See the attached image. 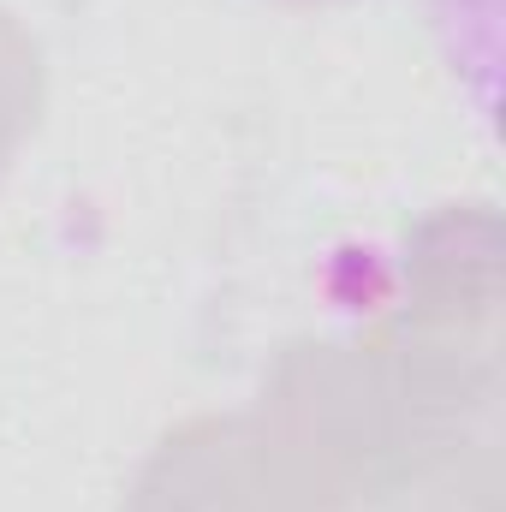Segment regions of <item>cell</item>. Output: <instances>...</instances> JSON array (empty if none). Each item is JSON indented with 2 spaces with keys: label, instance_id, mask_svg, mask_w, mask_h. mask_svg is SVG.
<instances>
[{
  "label": "cell",
  "instance_id": "obj_1",
  "mask_svg": "<svg viewBox=\"0 0 506 512\" xmlns=\"http://www.w3.org/2000/svg\"><path fill=\"white\" fill-rule=\"evenodd\" d=\"M120 512H364L352 483L268 405L197 411L137 465Z\"/></svg>",
  "mask_w": 506,
  "mask_h": 512
},
{
  "label": "cell",
  "instance_id": "obj_2",
  "mask_svg": "<svg viewBox=\"0 0 506 512\" xmlns=\"http://www.w3.org/2000/svg\"><path fill=\"white\" fill-rule=\"evenodd\" d=\"M42 96H48V66L36 36L0 6V185L18 161V149L30 143V131L42 120Z\"/></svg>",
  "mask_w": 506,
  "mask_h": 512
},
{
  "label": "cell",
  "instance_id": "obj_3",
  "mask_svg": "<svg viewBox=\"0 0 506 512\" xmlns=\"http://www.w3.org/2000/svg\"><path fill=\"white\" fill-rule=\"evenodd\" d=\"M280 6H352V0H280Z\"/></svg>",
  "mask_w": 506,
  "mask_h": 512
}]
</instances>
